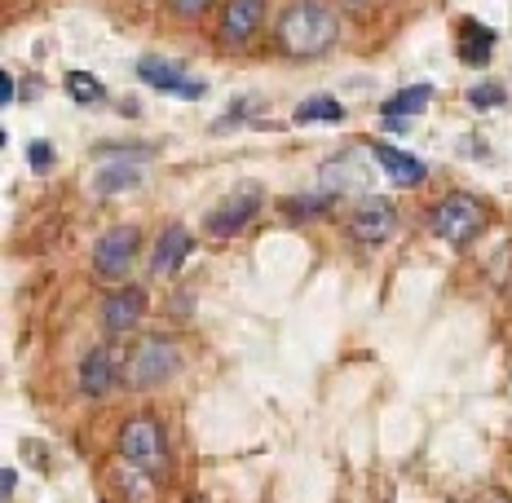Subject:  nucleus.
Masks as SVG:
<instances>
[{
    "mask_svg": "<svg viewBox=\"0 0 512 503\" xmlns=\"http://www.w3.org/2000/svg\"><path fill=\"white\" fill-rule=\"evenodd\" d=\"M340 23L327 5L318 0H296L292 9L279 18V45L292 53V58H318L336 45Z\"/></svg>",
    "mask_w": 512,
    "mask_h": 503,
    "instance_id": "f257e3e1",
    "label": "nucleus"
},
{
    "mask_svg": "<svg viewBox=\"0 0 512 503\" xmlns=\"http://www.w3.org/2000/svg\"><path fill=\"white\" fill-rule=\"evenodd\" d=\"M177 367H181V349L173 345V340H164V336H151V340H142V345L133 349L124 376H128L133 389H155V384H164Z\"/></svg>",
    "mask_w": 512,
    "mask_h": 503,
    "instance_id": "f03ea898",
    "label": "nucleus"
},
{
    "mask_svg": "<svg viewBox=\"0 0 512 503\" xmlns=\"http://www.w3.org/2000/svg\"><path fill=\"white\" fill-rule=\"evenodd\" d=\"M120 455H124L133 468L151 473V477L164 473V433H159V424L146 420V415L128 420L124 433H120Z\"/></svg>",
    "mask_w": 512,
    "mask_h": 503,
    "instance_id": "7ed1b4c3",
    "label": "nucleus"
},
{
    "mask_svg": "<svg viewBox=\"0 0 512 503\" xmlns=\"http://www.w3.org/2000/svg\"><path fill=\"white\" fill-rule=\"evenodd\" d=\"M482 203L477 199H468V195H455V199H446V203H437L433 208V234L437 239H446V243H468V239H477V230H482Z\"/></svg>",
    "mask_w": 512,
    "mask_h": 503,
    "instance_id": "20e7f679",
    "label": "nucleus"
},
{
    "mask_svg": "<svg viewBox=\"0 0 512 503\" xmlns=\"http://www.w3.org/2000/svg\"><path fill=\"white\" fill-rule=\"evenodd\" d=\"M256 212H261V186H256V181H243V186H234L226 195V203L208 217V230L217 234V239H226V234L248 226Z\"/></svg>",
    "mask_w": 512,
    "mask_h": 503,
    "instance_id": "39448f33",
    "label": "nucleus"
},
{
    "mask_svg": "<svg viewBox=\"0 0 512 503\" xmlns=\"http://www.w3.org/2000/svg\"><path fill=\"white\" fill-rule=\"evenodd\" d=\"M133 252H137V230L133 226H115L106 230L93 248V265H98L102 278H124L128 265H133Z\"/></svg>",
    "mask_w": 512,
    "mask_h": 503,
    "instance_id": "423d86ee",
    "label": "nucleus"
},
{
    "mask_svg": "<svg viewBox=\"0 0 512 503\" xmlns=\"http://www.w3.org/2000/svg\"><path fill=\"white\" fill-rule=\"evenodd\" d=\"M142 80L146 84H155L159 93H173V98H186V102H199L208 93V84L204 80H190L181 67H173V62H164V58H142Z\"/></svg>",
    "mask_w": 512,
    "mask_h": 503,
    "instance_id": "0eeeda50",
    "label": "nucleus"
},
{
    "mask_svg": "<svg viewBox=\"0 0 512 503\" xmlns=\"http://www.w3.org/2000/svg\"><path fill=\"white\" fill-rule=\"evenodd\" d=\"M349 230H354L358 243H384L393 230H398V212H393L389 199H371V203H362V208L354 212Z\"/></svg>",
    "mask_w": 512,
    "mask_h": 503,
    "instance_id": "6e6552de",
    "label": "nucleus"
},
{
    "mask_svg": "<svg viewBox=\"0 0 512 503\" xmlns=\"http://www.w3.org/2000/svg\"><path fill=\"white\" fill-rule=\"evenodd\" d=\"M261 18H265V0H230L226 18H221V40L226 45H243V40L256 36Z\"/></svg>",
    "mask_w": 512,
    "mask_h": 503,
    "instance_id": "1a4fd4ad",
    "label": "nucleus"
},
{
    "mask_svg": "<svg viewBox=\"0 0 512 503\" xmlns=\"http://www.w3.org/2000/svg\"><path fill=\"white\" fill-rule=\"evenodd\" d=\"M323 186L340 190V195H358L371 186V164L358 155H336L332 164H323Z\"/></svg>",
    "mask_w": 512,
    "mask_h": 503,
    "instance_id": "9d476101",
    "label": "nucleus"
},
{
    "mask_svg": "<svg viewBox=\"0 0 512 503\" xmlns=\"http://www.w3.org/2000/svg\"><path fill=\"white\" fill-rule=\"evenodd\" d=\"M190 248H195L190 230H186V226H168L164 234H159V243H155L151 270H155L159 278H164V274H177V270H181V261L190 256Z\"/></svg>",
    "mask_w": 512,
    "mask_h": 503,
    "instance_id": "9b49d317",
    "label": "nucleus"
},
{
    "mask_svg": "<svg viewBox=\"0 0 512 503\" xmlns=\"http://www.w3.org/2000/svg\"><path fill=\"white\" fill-rule=\"evenodd\" d=\"M142 314H146V296L137 292V287H128V292H115L111 301H106V309H102V327L111 331V336H120V331H128Z\"/></svg>",
    "mask_w": 512,
    "mask_h": 503,
    "instance_id": "f8f14e48",
    "label": "nucleus"
},
{
    "mask_svg": "<svg viewBox=\"0 0 512 503\" xmlns=\"http://www.w3.org/2000/svg\"><path fill=\"white\" fill-rule=\"evenodd\" d=\"M371 159L389 173L398 186H415V181H424V164L415 155H407V151H393V146H384V142H376V151H371Z\"/></svg>",
    "mask_w": 512,
    "mask_h": 503,
    "instance_id": "ddd939ff",
    "label": "nucleus"
},
{
    "mask_svg": "<svg viewBox=\"0 0 512 503\" xmlns=\"http://www.w3.org/2000/svg\"><path fill=\"white\" fill-rule=\"evenodd\" d=\"M115 384V371H111V353L106 349H93L89 358L80 362V389L89 393V398H102L106 389Z\"/></svg>",
    "mask_w": 512,
    "mask_h": 503,
    "instance_id": "4468645a",
    "label": "nucleus"
},
{
    "mask_svg": "<svg viewBox=\"0 0 512 503\" xmlns=\"http://www.w3.org/2000/svg\"><path fill=\"white\" fill-rule=\"evenodd\" d=\"M490 45H495V31L482 27V23H468L460 27V58L468 62V67H482V62L490 58Z\"/></svg>",
    "mask_w": 512,
    "mask_h": 503,
    "instance_id": "2eb2a0df",
    "label": "nucleus"
},
{
    "mask_svg": "<svg viewBox=\"0 0 512 503\" xmlns=\"http://www.w3.org/2000/svg\"><path fill=\"white\" fill-rule=\"evenodd\" d=\"M292 120H296V124H314V120H332V124H340V120H345V106H340L336 98H309V102L296 106Z\"/></svg>",
    "mask_w": 512,
    "mask_h": 503,
    "instance_id": "dca6fc26",
    "label": "nucleus"
},
{
    "mask_svg": "<svg viewBox=\"0 0 512 503\" xmlns=\"http://www.w3.org/2000/svg\"><path fill=\"white\" fill-rule=\"evenodd\" d=\"M142 181V173L137 168H128V164H106L98 177H93V186H98V195H115V190H128V186H137Z\"/></svg>",
    "mask_w": 512,
    "mask_h": 503,
    "instance_id": "f3484780",
    "label": "nucleus"
},
{
    "mask_svg": "<svg viewBox=\"0 0 512 503\" xmlns=\"http://www.w3.org/2000/svg\"><path fill=\"white\" fill-rule=\"evenodd\" d=\"M429 84H415V89H407V93H398V98H389L384 102V115H415V111H424L429 106Z\"/></svg>",
    "mask_w": 512,
    "mask_h": 503,
    "instance_id": "a211bd4d",
    "label": "nucleus"
},
{
    "mask_svg": "<svg viewBox=\"0 0 512 503\" xmlns=\"http://www.w3.org/2000/svg\"><path fill=\"white\" fill-rule=\"evenodd\" d=\"M67 93H71L76 102H102V98H106L102 80L89 76V71H71V76H67Z\"/></svg>",
    "mask_w": 512,
    "mask_h": 503,
    "instance_id": "6ab92c4d",
    "label": "nucleus"
},
{
    "mask_svg": "<svg viewBox=\"0 0 512 503\" xmlns=\"http://www.w3.org/2000/svg\"><path fill=\"white\" fill-rule=\"evenodd\" d=\"M504 98H508V93H504V84H477V89L468 93V102H473L477 111H486V106H499Z\"/></svg>",
    "mask_w": 512,
    "mask_h": 503,
    "instance_id": "aec40b11",
    "label": "nucleus"
},
{
    "mask_svg": "<svg viewBox=\"0 0 512 503\" xmlns=\"http://www.w3.org/2000/svg\"><path fill=\"white\" fill-rule=\"evenodd\" d=\"M31 168H36V173H45L49 168V159H53V151H49V142H31Z\"/></svg>",
    "mask_w": 512,
    "mask_h": 503,
    "instance_id": "412c9836",
    "label": "nucleus"
},
{
    "mask_svg": "<svg viewBox=\"0 0 512 503\" xmlns=\"http://www.w3.org/2000/svg\"><path fill=\"white\" fill-rule=\"evenodd\" d=\"M208 5H212V0H173V9H177L181 18H199Z\"/></svg>",
    "mask_w": 512,
    "mask_h": 503,
    "instance_id": "4be33fe9",
    "label": "nucleus"
},
{
    "mask_svg": "<svg viewBox=\"0 0 512 503\" xmlns=\"http://www.w3.org/2000/svg\"><path fill=\"white\" fill-rule=\"evenodd\" d=\"M0 486H5V495H14V486H18V473H14V468H5V473H0Z\"/></svg>",
    "mask_w": 512,
    "mask_h": 503,
    "instance_id": "5701e85b",
    "label": "nucleus"
},
{
    "mask_svg": "<svg viewBox=\"0 0 512 503\" xmlns=\"http://www.w3.org/2000/svg\"><path fill=\"white\" fill-rule=\"evenodd\" d=\"M340 5H349V9H358V5H367V0H340Z\"/></svg>",
    "mask_w": 512,
    "mask_h": 503,
    "instance_id": "b1692460",
    "label": "nucleus"
}]
</instances>
